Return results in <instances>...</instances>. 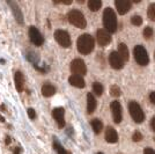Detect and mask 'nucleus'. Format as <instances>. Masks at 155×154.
Returning <instances> with one entry per match:
<instances>
[{"label":"nucleus","instance_id":"nucleus-15","mask_svg":"<svg viewBox=\"0 0 155 154\" xmlns=\"http://www.w3.org/2000/svg\"><path fill=\"white\" fill-rule=\"evenodd\" d=\"M8 5L12 7V11H13L14 15H15V19L19 23H23V15H22V12L20 9V7L16 5V2L14 1H8Z\"/></svg>","mask_w":155,"mask_h":154},{"label":"nucleus","instance_id":"nucleus-34","mask_svg":"<svg viewBox=\"0 0 155 154\" xmlns=\"http://www.w3.org/2000/svg\"><path fill=\"white\" fill-rule=\"evenodd\" d=\"M14 154H21V151H20L19 147H16L15 149H14Z\"/></svg>","mask_w":155,"mask_h":154},{"label":"nucleus","instance_id":"nucleus-29","mask_svg":"<svg viewBox=\"0 0 155 154\" xmlns=\"http://www.w3.org/2000/svg\"><path fill=\"white\" fill-rule=\"evenodd\" d=\"M132 139H133V141H140L142 139V135L139 132V131H136L134 133H133V136H132Z\"/></svg>","mask_w":155,"mask_h":154},{"label":"nucleus","instance_id":"nucleus-36","mask_svg":"<svg viewBox=\"0 0 155 154\" xmlns=\"http://www.w3.org/2000/svg\"><path fill=\"white\" fill-rule=\"evenodd\" d=\"M0 122H1V123H4V122H5V118H4L2 116H0Z\"/></svg>","mask_w":155,"mask_h":154},{"label":"nucleus","instance_id":"nucleus-27","mask_svg":"<svg viewBox=\"0 0 155 154\" xmlns=\"http://www.w3.org/2000/svg\"><path fill=\"white\" fill-rule=\"evenodd\" d=\"M131 22H132V25H133V26H137V27L141 26L142 25V18L141 16H139V15H134V16L131 19Z\"/></svg>","mask_w":155,"mask_h":154},{"label":"nucleus","instance_id":"nucleus-31","mask_svg":"<svg viewBox=\"0 0 155 154\" xmlns=\"http://www.w3.org/2000/svg\"><path fill=\"white\" fill-rule=\"evenodd\" d=\"M143 154H155V151L150 147H146L143 151Z\"/></svg>","mask_w":155,"mask_h":154},{"label":"nucleus","instance_id":"nucleus-14","mask_svg":"<svg viewBox=\"0 0 155 154\" xmlns=\"http://www.w3.org/2000/svg\"><path fill=\"white\" fill-rule=\"evenodd\" d=\"M105 140L109 144H116L118 141V135H117L116 130L111 126H108L105 130Z\"/></svg>","mask_w":155,"mask_h":154},{"label":"nucleus","instance_id":"nucleus-33","mask_svg":"<svg viewBox=\"0 0 155 154\" xmlns=\"http://www.w3.org/2000/svg\"><path fill=\"white\" fill-rule=\"evenodd\" d=\"M150 126H152V129L154 130V132H155V117H153V118H152V122H150Z\"/></svg>","mask_w":155,"mask_h":154},{"label":"nucleus","instance_id":"nucleus-24","mask_svg":"<svg viewBox=\"0 0 155 154\" xmlns=\"http://www.w3.org/2000/svg\"><path fill=\"white\" fill-rule=\"evenodd\" d=\"M93 90H94V93L96 94V95H102L103 94V86L102 84H100V82H94L93 84Z\"/></svg>","mask_w":155,"mask_h":154},{"label":"nucleus","instance_id":"nucleus-4","mask_svg":"<svg viewBox=\"0 0 155 154\" xmlns=\"http://www.w3.org/2000/svg\"><path fill=\"white\" fill-rule=\"evenodd\" d=\"M129 111L131 117L136 123H142L145 121V114L142 111L141 107L136 101H131L129 103Z\"/></svg>","mask_w":155,"mask_h":154},{"label":"nucleus","instance_id":"nucleus-22","mask_svg":"<svg viewBox=\"0 0 155 154\" xmlns=\"http://www.w3.org/2000/svg\"><path fill=\"white\" fill-rule=\"evenodd\" d=\"M88 7L93 12H97L102 7V1L101 0H89L88 1Z\"/></svg>","mask_w":155,"mask_h":154},{"label":"nucleus","instance_id":"nucleus-12","mask_svg":"<svg viewBox=\"0 0 155 154\" xmlns=\"http://www.w3.org/2000/svg\"><path fill=\"white\" fill-rule=\"evenodd\" d=\"M115 5H116L118 13L120 15H124L130 11V8L132 6V2L130 0H116Z\"/></svg>","mask_w":155,"mask_h":154},{"label":"nucleus","instance_id":"nucleus-18","mask_svg":"<svg viewBox=\"0 0 155 154\" xmlns=\"http://www.w3.org/2000/svg\"><path fill=\"white\" fill-rule=\"evenodd\" d=\"M96 100H95V97L93 96V94L91 93H88V95H87V112L88 114H91V112H94L95 109H96Z\"/></svg>","mask_w":155,"mask_h":154},{"label":"nucleus","instance_id":"nucleus-10","mask_svg":"<svg viewBox=\"0 0 155 154\" xmlns=\"http://www.w3.org/2000/svg\"><path fill=\"white\" fill-rule=\"evenodd\" d=\"M109 63H110V65H111V67L115 69V70H120V69H123V66H124L123 59L120 58V56L118 55V52H116V51H112L110 53Z\"/></svg>","mask_w":155,"mask_h":154},{"label":"nucleus","instance_id":"nucleus-5","mask_svg":"<svg viewBox=\"0 0 155 154\" xmlns=\"http://www.w3.org/2000/svg\"><path fill=\"white\" fill-rule=\"evenodd\" d=\"M133 55H134V59L139 65L141 66H146L149 63L148 53L146 51V49L142 45H137L133 50Z\"/></svg>","mask_w":155,"mask_h":154},{"label":"nucleus","instance_id":"nucleus-6","mask_svg":"<svg viewBox=\"0 0 155 154\" xmlns=\"http://www.w3.org/2000/svg\"><path fill=\"white\" fill-rule=\"evenodd\" d=\"M71 72L73 73V75H80V77L84 75L86 72H87V67H86V64H84V60L80 59V58L72 60Z\"/></svg>","mask_w":155,"mask_h":154},{"label":"nucleus","instance_id":"nucleus-7","mask_svg":"<svg viewBox=\"0 0 155 154\" xmlns=\"http://www.w3.org/2000/svg\"><path fill=\"white\" fill-rule=\"evenodd\" d=\"M54 38L63 48H70L72 44L71 37H70L68 32H65V30H60V29L56 30L54 32Z\"/></svg>","mask_w":155,"mask_h":154},{"label":"nucleus","instance_id":"nucleus-21","mask_svg":"<svg viewBox=\"0 0 155 154\" xmlns=\"http://www.w3.org/2000/svg\"><path fill=\"white\" fill-rule=\"evenodd\" d=\"M91 128H93V130H94L95 133H100V132L102 131V129H103V124H102V122H101L98 118L93 119V121L91 122Z\"/></svg>","mask_w":155,"mask_h":154},{"label":"nucleus","instance_id":"nucleus-25","mask_svg":"<svg viewBox=\"0 0 155 154\" xmlns=\"http://www.w3.org/2000/svg\"><path fill=\"white\" fill-rule=\"evenodd\" d=\"M147 16L149 20L155 21V4H150L147 9Z\"/></svg>","mask_w":155,"mask_h":154},{"label":"nucleus","instance_id":"nucleus-20","mask_svg":"<svg viewBox=\"0 0 155 154\" xmlns=\"http://www.w3.org/2000/svg\"><path fill=\"white\" fill-rule=\"evenodd\" d=\"M118 55L123 59V62H127L129 60V49H127L126 44L119 43V45H118Z\"/></svg>","mask_w":155,"mask_h":154},{"label":"nucleus","instance_id":"nucleus-23","mask_svg":"<svg viewBox=\"0 0 155 154\" xmlns=\"http://www.w3.org/2000/svg\"><path fill=\"white\" fill-rule=\"evenodd\" d=\"M120 94H122V90L120 88L117 86V85H112L111 87H110V95L114 97H118L120 96Z\"/></svg>","mask_w":155,"mask_h":154},{"label":"nucleus","instance_id":"nucleus-17","mask_svg":"<svg viewBox=\"0 0 155 154\" xmlns=\"http://www.w3.org/2000/svg\"><path fill=\"white\" fill-rule=\"evenodd\" d=\"M70 84L74 87H78V88H84L86 86V82H84V77H80V75H71L70 79H68Z\"/></svg>","mask_w":155,"mask_h":154},{"label":"nucleus","instance_id":"nucleus-19","mask_svg":"<svg viewBox=\"0 0 155 154\" xmlns=\"http://www.w3.org/2000/svg\"><path fill=\"white\" fill-rule=\"evenodd\" d=\"M56 93V87L51 84H44L42 87V94L45 97H51Z\"/></svg>","mask_w":155,"mask_h":154},{"label":"nucleus","instance_id":"nucleus-32","mask_svg":"<svg viewBox=\"0 0 155 154\" xmlns=\"http://www.w3.org/2000/svg\"><path fill=\"white\" fill-rule=\"evenodd\" d=\"M149 100H150V102L155 104V92H152L150 94H149Z\"/></svg>","mask_w":155,"mask_h":154},{"label":"nucleus","instance_id":"nucleus-13","mask_svg":"<svg viewBox=\"0 0 155 154\" xmlns=\"http://www.w3.org/2000/svg\"><path fill=\"white\" fill-rule=\"evenodd\" d=\"M64 115H65V110H64V108H61V107L54 108V109L52 110V116H53V118L56 119V122L58 123L59 128H64L65 126Z\"/></svg>","mask_w":155,"mask_h":154},{"label":"nucleus","instance_id":"nucleus-3","mask_svg":"<svg viewBox=\"0 0 155 154\" xmlns=\"http://www.w3.org/2000/svg\"><path fill=\"white\" fill-rule=\"evenodd\" d=\"M67 19H68L71 25H73L79 29H84L87 26V21L84 19V15L80 11H77V9H73L67 14Z\"/></svg>","mask_w":155,"mask_h":154},{"label":"nucleus","instance_id":"nucleus-16","mask_svg":"<svg viewBox=\"0 0 155 154\" xmlns=\"http://www.w3.org/2000/svg\"><path fill=\"white\" fill-rule=\"evenodd\" d=\"M14 81H15V87H16V90L21 93L23 90V87H25V77L21 72H16L15 75H14Z\"/></svg>","mask_w":155,"mask_h":154},{"label":"nucleus","instance_id":"nucleus-2","mask_svg":"<svg viewBox=\"0 0 155 154\" xmlns=\"http://www.w3.org/2000/svg\"><path fill=\"white\" fill-rule=\"evenodd\" d=\"M103 25L108 32H115L117 30V18L112 8L107 7L103 13Z\"/></svg>","mask_w":155,"mask_h":154},{"label":"nucleus","instance_id":"nucleus-26","mask_svg":"<svg viewBox=\"0 0 155 154\" xmlns=\"http://www.w3.org/2000/svg\"><path fill=\"white\" fill-rule=\"evenodd\" d=\"M53 147H54V149L57 151V153L58 154H67V152H66V151H65V148L59 144L58 140L53 141Z\"/></svg>","mask_w":155,"mask_h":154},{"label":"nucleus","instance_id":"nucleus-30","mask_svg":"<svg viewBox=\"0 0 155 154\" xmlns=\"http://www.w3.org/2000/svg\"><path fill=\"white\" fill-rule=\"evenodd\" d=\"M28 116L31 118V119H35V117H36V112H35V110L32 109V108H28Z\"/></svg>","mask_w":155,"mask_h":154},{"label":"nucleus","instance_id":"nucleus-37","mask_svg":"<svg viewBox=\"0 0 155 154\" xmlns=\"http://www.w3.org/2000/svg\"><path fill=\"white\" fill-rule=\"evenodd\" d=\"M97 154H103V153H97Z\"/></svg>","mask_w":155,"mask_h":154},{"label":"nucleus","instance_id":"nucleus-8","mask_svg":"<svg viewBox=\"0 0 155 154\" xmlns=\"http://www.w3.org/2000/svg\"><path fill=\"white\" fill-rule=\"evenodd\" d=\"M29 37H30V41H31L32 44H35L36 46H41L44 43V37L42 36V34L35 27L29 28Z\"/></svg>","mask_w":155,"mask_h":154},{"label":"nucleus","instance_id":"nucleus-35","mask_svg":"<svg viewBox=\"0 0 155 154\" xmlns=\"http://www.w3.org/2000/svg\"><path fill=\"white\" fill-rule=\"evenodd\" d=\"M9 144H11V138L6 137V145H9Z\"/></svg>","mask_w":155,"mask_h":154},{"label":"nucleus","instance_id":"nucleus-9","mask_svg":"<svg viewBox=\"0 0 155 154\" xmlns=\"http://www.w3.org/2000/svg\"><path fill=\"white\" fill-rule=\"evenodd\" d=\"M111 111H112V118L115 123H120L122 118H123V112H122V105L118 101H114L111 102Z\"/></svg>","mask_w":155,"mask_h":154},{"label":"nucleus","instance_id":"nucleus-11","mask_svg":"<svg viewBox=\"0 0 155 154\" xmlns=\"http://www.w3.org/2000/svg\"><path fill=\"white\" fill-rule=\"evenodd\" d=\"M96 38L98 44L101 46H104V45H108L111 42V35L105 29H100L96 32Z\"/></svg>","mask_w":155,"mask_h":154},{"label":"nucleus","instance_id":"nucleus-1","mask_svg":"<svg viewBox=\"0 0 155 154\" xmlns=\"http://www.w3.org/2000/svg\"><path fill=\"white\" fill-rule=\"evenodd\" d=\"M78 50L82 55H89L94 50V38L89 34H84L81 35L77 42Z\"/></svg>","mask_w":155,"mask_h":154},{"label":"nucleus","instance_id":"nucleus-28","mask_svg":"<svg viewBox=\"0 0 155 154\" xmlns=\"http://www.w3.org/2000/svg\"><path fill=\"white\" fill-rule=\"evenodd\" d=\"M143 36H145L146 39L152 38V36H153V29L150 27H146L145 30H143Z\"/></svg>","mask_w":155,"mask_h":154}]
</instances>
